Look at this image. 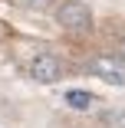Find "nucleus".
Wrapping results in <instances>:
<instances>
[{
	"label": "nucleus",
	"mask_w": 125,
	"mask_h": 128,
	"mask_svg": "<svg viewBox=\"0 0 125 128\" xmlns=\"http://www.w3.org/2000/svg\"><path fill=\"white\" fill-rule=\"evenodd\" d=\"M30 72H33L36 82H56L59 76H63V62H59V56H53V53H40V56L33 59Z\"/></svg>",
	"instance_id": "obj_2"
},
{
	"label": "nucleus",
	"mask_w": 125,
	"mask_h": 128,
	"mask_svg": "<svg viewBox=\"0 0 125 128\" xmlns=\"http://www.w3.org/2000/svg\"><path fill=\"white\" fill-rule=\"evenodd\" d=\"M56 20H59V26L69 30V33H82L92 26V10L86 4H79V0H66V4L56 10Z\"/></svg>",
	"instance_id": "obj_1"
},
{
	"label": "nucleus",
	"mask_w": 125,
	"mask_h": 128,
	"mask_svg": "<svg viewBox=\"0 0 125 128\" xmlns=\"http://www.w3.org/2000/svg\"><path fill=\"white\" fill-rule=\"evenodd\" d=\"M89 69L99 76V79L112 82V86H125V66H122V62H115L112 56H95V59L89 62Z\"/></svg>",
	"instance_id": "obj_3"
},
{
	"label": "nucleus",
	"mask_w": 125,
	"mask_h": 128,
	"mask_svg": "<svg viewBox=\"0 0 125 128\" xmlns=\"http://www.w3.org/2000/svg\"><path fill=\"white\" fill-rule=\"evenodd\" d=\"M23 7H46V0H23Z\"/></svg>",
	"instance_id": "obj_6"
},
{
	"label": "nucleus",
	"mask_w": 125,
	"mask_h": 128,
	"mask_svg": "<svg viewBox=\"0 0 125 128\" xmlns=\"http://www.w3.org/2000/svg\"><path fill=\"white\" fill-rule=\"evenodd\" d=\"M66 102H69V108H76V112H89L95 105V95L92 92H82V89H69L66 92Z\"/></svg>",
	"instance_id": "obj_4"
},
{
	"label": "nucleus",
	"mask_w": 125,
	"mask_h": 128,
	"mask_svg": "<svg viewBox=\"0 0 125 128\" xmlns=\"http://www.w3.org/2000/svg\"><path fill=\"white\" fill-rule=\"evenodd\" d=\"M105 122L115 128H125V112H105Z\"/></svg>",
	"instance_id": "obj_5"
},
{
	"label": "nucleus",
	"mask_w": 125,
	"mask_h": 128,
	"mask_svg": "<svg viewBox=\"0 0 125 128\" xmlns=\"http://www.w3.org/2000/svg\"><path fill=\"white\" fill-rule=\"evenodd\" d=\"M118 53H122V59H125V40H122V46H118Z\"/></svg>",
	"instance_id": "obj_7"
}]
</instances>
